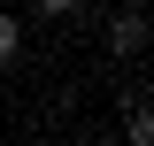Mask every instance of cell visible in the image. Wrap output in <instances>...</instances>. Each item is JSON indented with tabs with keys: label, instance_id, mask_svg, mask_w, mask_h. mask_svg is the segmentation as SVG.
<instances>
[{
	"label": "cell",
	"instance_id": "4",
	"mask_svg": "<svg viewBox=\"0 0 154 146\" xmlns=\"http://www.w3.org/2000/svg\"><path fill=\"white\" fill-rule=\"evenodd\" d=\"M31 8H38V16H46V23H62V16H77L85 0H31Z\"/></svg>",
	"mask_w": 154,
	"mask_h": 146
},
{
	"label": "cell",
	"instance_id": "3",
	"mask_svg": "<svg viewBox=\"0 0 154 146\" xmlns=\"http://www.w3.org/2000/svg\"><path fill=\"white\" fill-rule=\"evenodd\" d=\"M16 54H23V16H8V8H0V69H8Z\"/></svg>",
	"mask_w": 154,
	"mask_h": 146
},
{
	"label": "cell",
	"instance_id": "2",
	"mask_svg": "<svg viewBox=\"0 0 154 146\" xmlns=\"http://www.w3.org/2000/svg\"><path fill=\"white\" fill-rule=\"evenodd\" d=\"M123 138H131V146L154 138V108H146V92H123Z\"/></svg>",
	"mask_w": 154,
	"mask_h": 146
},
{
	"label": "cell",
	"instance_id": "1",
	"mask_svg": "<svg viewBox=\"0 0 154 146\" xmlns=\"http://www.w3.org/2000/svg\"><path fill=\"white\" fill-rule=\"evenodd\" d=\"M108 54H123V62H131V54H146V8H139V0L108 16Z\"/></svg>",
	"mask_w": 154,
	"mask_h": 146
}]
</instances>
